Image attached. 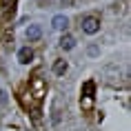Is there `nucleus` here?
I'll return each instance as SVG.
<instances>
[{"label":"nucleus","mask_w":131,"mask_h":131,"mask_svg":"<svg viewBox=\"0 0 131 131\" xmlns=\"http://www.w3.org/2000/svg\"><path fill=\"white\" fill-rule=\"evenodd\" d=\"M31 58H34V51H31L29 47H22L20 51H18V60H20L22 64H29V62H31Z\"/></svg>","instance_id":"obj_4"},{"label":"nucleus","mask_w":131,"mask_h":131,"mask_svg":"<svg viewBox=\"0 0 131 131\" xmlns=\"http://www.w3.org/2000/svg\"><path fill=\"white\" fill-rule=\"evenodd\" d=\"M82 31L84 34H98V31H100V20H98L96 16L82 18Z\"/></svg>","instance_id":"obj_3"},{"label":"nucleus","mask_w":131,"mask_h":131,"mask_svg":"<svg viewBox=\"0 0 131 131\" xmlns=\"http://www.w3.org/2000/svg\"><path fill=\"white\" fill-rule=\"evenodd\" d=\"M40 34H42V31H40V27H38V25H31V27L27 29V38H29V40H38V38H40Z\"/></svg>","instance_id":"obj_8"},{"label":"nucleus","mask_w":131,"mask_h":131,"mask_svg":"<svg viewBox=\"0 0 131 131\" xmlns=\"http://www.w3.org/2000/svg\"><path fill=\"white\" fill-rule=\"evenodd\" d=\"M64 71H67V62H64V60H58L53 64V73H56V76H62Z\"/></svg>","instance_id":"obj_9"},{"label":"nucleus","mask_w":131,"mask_h":131,"mask_svg":"<svg viewBox=\"0 0 131 131\" xmlns=\"http://www.w3.org/2000/svg\"><path fill=\"white\" fill-rule=\"evenodd\" d=\"M93 91H96V82L87 80L82 84V109H91V104H93Z\"/></svg>","instance_id":"obj_2"},{"label":"nucleus","mask_w":131,"mask_h":131,"mask_svg":"<svg viewBox=\"0 0 131 131\" xmlns=\"http://www.w3.org/2000/svg\"><path fill=\"white\" fill-rule=\"evenodd\" d=\"M60 47L62 49H73V47H76L73 36H62V38H60Z\"/></svg>","instance_id":"obj_7"},{"label":"nucleus","mask_w":131,"mask_h":131,"mask_svg":"<svg viewBox=\"0 0 131 131\" xmlns=\"http://www.w3.org/2000/svg\"><path fill=\"white\" fill-rule=\"evenodd\" d=\"M51 25H53V29H67L69 20H67V16H53Z\"/></svg>","instance_id":"obj_6"},{"label":"nucleus","mask_w":131,"mask_h":131,"mask_svg":"<svg viewBox=\"0 0 131 131\" xmlns=\"http://www.w3.org/2000/svg\"><path fill=\"white\" fill-rule=\"evenodd\" d=\"M16 5H18V0H2V14L11 16L16 11Z\"/></svg>","instance_id":"obj_5"},{"label":"nucleus","mask_w":131,"mask_h":131,"mask_svg":"<svg viewBox=\"0 0 131 131\" xmlns=\"http://www.w3.org/2000/svg\"><path fill=\"white\" fill-rule=\"evenodd\" d=\"M45 93H47V87H45V82H42V78H34V80H31V84H29V93H27V96H34L36 107L42 102Z\"/></svg>","instance_id":"obj_1"}]
</instances>
